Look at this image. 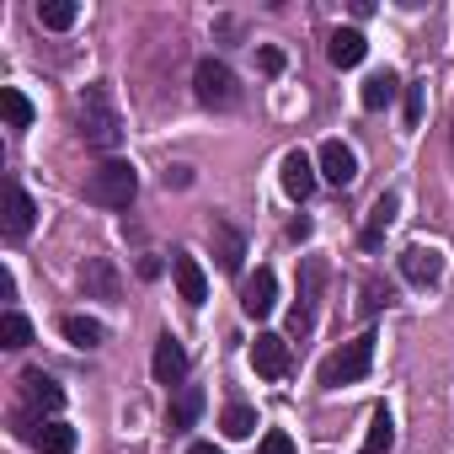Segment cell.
Wrapping results in <instances>:
<instances>
[{
    "instance_id": "obj_27",
    "label": "cell",
    "mask_w": 454,
    "mask_h": 454,
    "mask_svg": "<svg viewBox=\"0 0 454 454\" xmlns=\"http://www.w3.org/2000/svg\"><path fill=\"white\" fill-rule=\"evenodd\" d=\"M358 294H364V300H358V316H364V321H369V316H380V310L395 300L385 278H364V289H358Z\"/></svg>"
},
{
    "instance_id": "obj_9",
    "label": "cell",
    "mask_w": 454,
    "mask_h": 454,
    "mask_svg": "<svg viewBox=\"0 0 454 454\" xmlns=\"http://www.w3.org/2000/svg\"><path fill=\"white\" fill-rule=\"evenodd\" d=\"M252 369H257L262 380H284V374H289V337L257 332V342H252Z\"/></svg>"
},
{
    "instance_id": "obj_35",
    "label": "cell",
    "mask_w": 454,
    "mask_h": 454,
    "mask_svg": "<svg viewBox=\"0 0 454 454\" xmlns=\"http://www.w3.org/2000/svg\"><path fill=\"white\" fill-rule=\"evenodd\" d=\"M187 454H224V449H219V443H203V438H198V443H187Z\"/></svg>"
},
{
    "instance_id": "obj_23",
    "label": "cell",
    "mask_w": 454,
    "mask_h": 454,
    "mask_svg": "<svg viewBox=\"0 0 454 454\" xmlns=\"http://www.w3.org/2000/svg\"><path fill=\"white\" fill-rule=\"evenodd\" d=\"M75 17H81V6H75V0H43V6H38V22H43L49 33H65V27H75Z\"/></svg>"
},
{
    "instance_id": "obj_34",
    "label": "cell",
    "mask_w": 454,
    "mask_h": 454,
    "mask_svg": "<svg viewBox=\"0 0 454 454\" xmlns=\"http://www.w3.org/2000/svg\"><path fill=\"white\" fill-rule=\"evenodd\" d=\"M139 278H160V262L155 257H139Z\"/></svg>"
},
{
    "instance_id": "obj_31",
    "label": "cell",
    "mask_w": 454,
    "mask_h": 454,
    "mask_svg": "<svg viewBox=\"0 0 454 454\" xmlns=\"http://www.w3.org/2000/svg\"><path fill=\"white\" fill-rule=\"evenodd\" d=\"M257 65H262V75H284V49H273V43H268V49L257 54Z\"/></svg>"
},
{
    "instance_id": "obj_17",
    "label": "cell",
    "mask_w": 454,
    "mask_h": 454,
    "mask_svg": "<svg viewBox=\"0 0 454 454\" xmlns=\"http://www.w3.org/2000/svg\"><path fill=\"white\" fill-rule=\"evenodd\" d=\"M364 54H369V38H364L358 27H337V33H332V43H326V59H332L337 70L364 65Z\"/></svg>"
},
{
    "instance_id": "obj_18",
    "label": "cell",
    "mask_w": 454,
    "mask_h": 454,
    "mask_svg": "<svg viewBox=\"0 0 454 454\" xmlns=\"http://www.w3.org/2000/svg\"><path fill=\"white\" fill-rule=\"evenodd\" d=\"M33 219H38V208H33L27 187H22V182H12V187H6V236H12V241H22V236L33 231Z\"/></svg>"
},
{
    "instance_id": "obj_6",
    "label": "cell",
    "mask_w": 454,
    "mask_h": 454,
    "mask_svg": "<svg viewBox=\"0 0 454 454\" xmlns=\"http://www.w3.org/2000/svg\"><path fill=\"white\" fill-rule=\"evenodd\" d=\"M395 262H401V278L417 284V289H438V284H443V252H438V247H422V241H417V247H406Z\"/></svg>"
},
{
    "instance_id": "obj_5",
    "label": "cell",
    "mask_w": 454,
    "mask_h": 454,
    "mask_svg": "<svg viewBox=\"0 0 454 454\" xmlns=\"http://www.w3.org/2000/svg\"><path fill=\"white\" fill-rule=\"evenodd\" d=\"M192 97L203 102V107H214V113H224V107H236L241 102V81H236V70L224 65V59H198L192 65Z\"/></svg>"
},
{
    "instance_id": "obj_12",
    "label": "cell",
    "mask_w": 454,
    "mask_h": 454,
    "mask_svg": "<svg viewBox=\"0 0 454 454\" xmlns=\"http://www.w3.org/2000/svg\"><path fill=\"white\" fill-rule=\"evenodd\" d=\"M395 214H401V198L395 192H380L374 208H369V219H364V231H358V247L364 252H380V241H385L390 224H395Z\"/></svg>"
},
{
    "instance_id": "obj_32",
    "label": "cell",
    "mask_w": 454,
    "mask_h": 454,
    "mask_svg": "<svg viewBox=\"0 0 454 454\" xmlns=\"http://www.w3.org/2000/svg\"><path fill=\"white\" fill-rule=\"evenodd\" d=\"M160 182H166V187H187V182H192V171H187V166H166V176H160Z\"/></svg>"
},
{
    "instance_id": "obj_21",
    "label": "cell",
    "mask_w": 454,
    "mask_h": 454,
    "mask_svg": "<svg viewBox=\"0 0 454 454\" xmlns=\"http://www.w3.org/2000/svg\"><path fill=\"white\" fill-rule=\"evenodd\" d=\"M59 332H65V342H70V348H102V342H107V326H102V321H91V316H65V321H59Z\"/></svg>"
},
{
    "instance_id": "obj_22",
    "label": "cell",
    "mask_w": 454,
    "mask_h": 454,
    "mask_svg": "<svg viewBox=\"0 0 454 454\" xmlns=\"http://www.w3.org/2000/svg\"><path fill=\"white\" fill-rule=\"evenodd\" d=\"M390 443H395V417H390L385 406H374V417H369V433H364V449H358V454H390Z\"/></svg>"
},
{
    "instance_id": "obj_7",
    "label": "cell",
    "mask_w": 454,
    "mask_h": 454,
    "mask_svg": "<svg viewBox=\"0 0 454 454\" xmlns=\"http://www.w3.org/2000/svg\"><path fill=\"white\" fill-rule=\"evenodd\" d=\"M316 171H321L332 187H353V182H358V155H353V145L326 139V145L316 150Z\"/></svg>"
},
{
    "instance_id": "obj_19",
    "label": "cell",
    "mask_w": 454,
    "mask_h": 454,
    "mask_svg": "<svg viewBox=\"0 0 454 454\" xmlns=\"http://www.w3.org/2000/svg\"><path fill=\"white\" fill-rule=\"evenodd\" d=\"M406 86H401V75L395 70H374L369 81H364V91H358V102L369 107V113H380V107H390L395 97H401Z\"/></svg>"
},
{
    "instance_id": "obj_20",
    "label": "cell",
    "mask_w": 454,
    "mask_h": 454,
    "mask_svg": "<svg viewBox=\"0 0 454 454\" xmlns=\"http://www.w3.org/2000/svg\"><path fill=\"white\" fill-rule=\"evenodd\" d=\"M198 417H203V390H198V385H182L176 401H171V411H166V427H171V433H187Z\"/></svg>"
},
{
    "instance_id": "obj_30",
    "label": "cell",
    "mask_w": 454,
    "mask_h": 454,
    "mask_svg": "<svg viewBox=\"0 0 454 454\" xmlns=\"http://www.w3.org/2000/svg\"><path fill=\"white\" fill-rule=\"evenodd\" d=\"M257 454H294V438H289L284 427H268L262 443H257Z\"/></svg>"
},
{
    "instance_id": "obj_4",
    "label": "cell",
    "mask_w": 454,
    "mask_h": 454,
    "mask_svg": "<svg viewBox=\"0 0 454 454\" xmlns=\"http://www.w3.org/2000/svg\"><path fill=\"white\" fill-rule=\"evenodd\" d=\"M321 294H326V262L321 257H300V294H294V310H289V337H310L316 332Z\"/></svg>"
},
{
    "instance_id": "obj_36",
    "label": "cell",
    "mask_w": 454,
    "mask_h": 454,
    "mask_svg": "<svg viewBox=\"0 0 454 454\" xmlns=\"http://www.w3.org/2000/svg\"><path fill=\"white\" fill-rule=\"evenodd\" d=\"M449 160H454V129H449Z\"/></svg>"
},
{
    "instance_id": "obj_29",
    "label": "cell",
    "mask_w": 454,
    "mask_h": 454,
    "mask_svg": "<svg viewBox=\"0 0 454 454\" xmlns=\"http://www.w3.org/2000/svg\"><path fill=\"white\" fill-rule=\"evenodd\" d=\"M422 102H427V91H422V81H411V86L401 91V118H406V129L422 123Z\"/></svg>"
},
{
    "instance_id": "obj_13",
    "label": "cell",
    "mask_w": 454,
    "mask_h": 454,
    "mask_svg": "<svg viewBox=\"0 0 454 454\" xmlns=\"http://www.w3.org/2000/svg\"><path fill=\"white\" fill-rule=\"evenodd\" d=\"M208 241H214L219 273H241V262H247V236H241V231H231L224 219H214V224H208Z\"/></svg>"
},
{
    "instance_id": "obj_8",
    "label": "cell",
    "mask_w": 454,
    "mask_h": 454,
    "mask_svg": "<svg viewBox=\"0 0 454 454\" xmlns=\"http://www.w3.org/2000/svg\"><path fill=\"white\" fill-rule=\"evenodd\" d=\"M241 310H247L252 321H262V316L278 310V273H273V268H257V273L247 278V289H241Z\"/></svg>"
},
{
    "instance_id": "obj_33",
    "label": "cell",
    "mask_w": 454,
    "mask_h": 454,
    "mask_svg": "<svg viewBox=\"0 0 454 454\" xmlns=\"http://www.w3.org/2000/svg\"><path fill=\"white\" fill-rule=\"evenodd\" d=\"M310 231H316V224L300 214V219H289V241H310Z\"/></svg>"
},
{
    "instance_id": "obj_10",
    "label": "cell",
    "mask_w": 454,
    "mask_h": 454,
    "mask_svg": "<svg viewBox=\"0 0 454 454\" xmlns=\"http://www.w3.org/2000/svg\"><path fill=\"white\" fill-rule=\"evenodd\" d=\"M17 385H22V401H27V411H38V417L65 406V385H59L54 374H43V369H27Z\"/></svg>"
},
{
    "instance_id": "obj_26",
    "label": "cell",
    "mask_w": 454,
    "mask_h": 454,
    "mask_svg": "<svg viewBox=\"0 0 454 454\" xmlns=\"http://www.w3.org/2000/svg\"><path fill=\"white\" fill-rule=\"evenodd\" d=\"M0 113H6L12 129H27V123H33V102H27L17 86H0Z\"/></svg>"
},
{
    "instance_id": "obj_28",
    "label": "cell",
    "mask_w": 454,
    "mask_h": 454,
    "mask_svg": "<svg viewBox=\"0 0 454 454\" xmlns=\"http://www.w3.org/2000/svg\"><path fill=\"white\" fill-rule=\"evenodd\" d=\"M81 284H86V289H97L102 300H118V273H113V268H107L102 257H97V262H91V268L81 273Z\"/></svg>"
},
{
    "instance_id": "obj_16",
    "label": "cell",
    "mask_w": 454,
    "mask_h": 454,
    "mask_svg": "<svg viewBox=\"0 0 454 454\" xmlns=\"http://www.w3.org/2000/svg\"><path fill=\"white\" fill-rule=\"evenodd\" d=\"M316 176H321V171H316V160H310L305 150H289V155H284V192H289L294 203H305V198L316 192Z\"/></svg>"
},
{
    "instance_id": "obj_11",
    "label": "cell",
    "mask_w": 454,
    "mask_h": 454,
    "mask_svg": "<svg viewBox=\"0 0 454 454\" xmlns=\"http://www.w3.org/2000/svg\"><path fill=\"white\" fill-rule=\"evenodd\" d=\"M171 278H176V294H182V305H203L208 300V278H203V268H198V257L192 252H176L171 257Z\"/></svg>"
},
{
    "instance_id": "obj_15",
    "label": "cell",
    "mask_w": 454,
    "mask_h": 454,
    "mask_svg": "<svg viewBox=\"0 0 454 454\" xmlns=\"http://www.w3.org/2000/svg\"><path fill=\"white\" fill-rule=\"evenodd\" d=\"M22 438L43 454H75V427L70 422H22Z\"/></svg>"
},
{
    "instance_id": "obj_2",
    "label": "cell",
    "mask_w": 454,
    "mask_h": 454,
    "mask_svg": "<svg viewBox=\"0 0 454 454\" xmlns=\"http://www.w3.org/2000/svg\"><path fill=\"white\" fill-rule=\"evenodd\" d=\"M369 369H374V332H364V337L342 342V348L316 369V380H321V390H342V385H358Z\"/></svg>"
},
{
    "instance_id": "obj_24",
    "label": "cell",
    "mask_w": 454,
    "mask_h": 454,
    "mask_svg": "<svg viewBox=\"0 0 454 454\" xmlns=\"http://www.w3.org/2000/svg\"><path fill=\"white\" fill-rule=\"evenodd\" d=\"M219 433H224V438H252V433H257V411H252V406H241V401H236V406H224Z\"/></svg>"
},
{
    "instance_id": "obj_3",
    "label": "cell",
    "mask_w": 454,
    "mask_h": 454,
    "mask_svg": "<svg viewBox=\"0 0 454 454\" xmlns=\"http://www.w3.org/2000/svg\"><path fill=\"white\" fill-rule=\"evenodd\" d=\"M139 192V171L129 160H102L97 171H86V203H102V208H129Z\"/></svg>"
},
{
    "instance_id": "obj_1",
    "label": "cell",
    "mask_w": 454,
    "mask_h": 454,
    "mask_svg": "<svg viewBox=\"0 0 454 454\" xmlns=\"http://www.w3.org/2000/svg\"><path fill=\"white\" fill-rule=\"evenodd\" d=\"M75 129H81V139H86L91 150H118V145H123V113H118V102H113V91H107L102 81L81 91V102H75Z\"/></svg>"
},
{
    "instance_id": "obj_14",
    "label": "cell",
    "mask_w": 454,
    "mask_h": 454,
    "mask_svg": "<svg viewBox=\"0 0 454 454\" xmlns=\"http://www.w3.org/2000/svg\"><path fill=\"white\" fill-rule=\"evenodd\" d=\"M150 369H155V380H160L166 390H171V385H182V380H187V348H182V342L166 332V337L155 342V358H150Z\"/></svg>"
},
{
    "instance_id": "obj_25",
    "label": "cell",
    "mask_w": 454,
    "mask_h": 454,
    "mask_svg": "<svg viewBox=\"0 0 454 454\" xmlns=\"http://www.w3.org/2000/svg\"><path fill=\"white\" fill-rule=\"evenodd\" d=\"M33 342V321L22 316V310H6V321H0V348H12V353H22Z\"/></svg>"
}]
</instances>
